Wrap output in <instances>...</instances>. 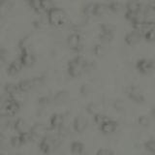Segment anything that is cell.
<instances>
[{"label": "cell", "instance_id": "cell-42", "mask_svg": "<svg viewBox=\"0 0 155 155\" xmlns=\"http://www.w3.org/2000/svg\"><path fill=\"white\" fill-rule=\"evenodd\" d=\"M151 115L153 116V117H155V107L152 108V110H151Z\"/></svg>", "mask_w": 155, "mask_h": 155}, {"label": "cell", "instance_id": "cell-30", "mask_svg": "<svg viewBox=\"0 0 155 155\" xmlns=\"http://www.w3.org/2000/svg\"><path fill=\"white\" fill-rule=\"evenodd\" d=\"M138 124H140L143 127H147V126L150 124V119L147 115H140L138 117Z\"/></svg>", "mask_w": 155, "mask_h": 155}, {"label": "cell", "instance_id": "cell-20", "mask_svg": "<svg viewBox=\"0 0 155 155\" xmlns=\"http://www.w3.org/2000/svg\"><path fill=\"white\" fill-rule=\"evenodd\" d=\"M84 144L80 140H74L70 144V150L73 154L75 155H81L84 152Z\"/></svg>", "mask_w": 155, "mask_h": 155}, {"label": "cell", "instance_id": "cell-15", "mask_svg": "<svg viewBox=\"0 0 155 155\" xmlns=\"http://www.w3.org/2000/svg\"><path fill=\"white\" fill-rule=\"evenodd\" d=\"M12 127L17 132V134H22L25 132H29V129H30L26 121L21 117L15 119L12 123Z\"/></svg>", "mask_w": 155, "mask_h": 155}, {"label": "cell", "instance_id": "cell-18", "mask_svg": "<svg viewBox=\"0 0 155 155\" xmlns=\"http://www.w3.org/2000/svg\"><path fill=\"white\" fill-rule=\"evenodd\" d=\"M23 64L21 63V61L19 60V58H16V59L12 60L11 62L8 64V67H7V73L9 75H16L18 74V72H21V69L23 68Z\"/></svg>", "mask_w": 155, "mask_h": 155}, {"label": "cell", "instance_id": "cell-17", "mask_svg": "<svg viewBox=\"0 0 155 155\" xmlns=\"http://www.w3.org/2000/svg\"><path fill=\"white\" fill-rule=\"evenodd\" d=\"M117 127H118L117 121H115V120L111 119V118H109L107 121H105L103 124H101L99 126L100 130L104 134H111V133H114V131L117 129Z\"/></svg>", "mask_w": 155, "mask_h": 155}, {"label": "cell", "instance_id": "cell-22", "mask_svg": "<svg viewBox=\"0 0 155 155\" xmlns=\"http://www.w3.org/2000/svg\"><path fill=\"white\" fill-rule=\"evenodd\" d=\"M18 85L19 90H21L22 93H24V92L29 91L30 89L34 88L32 79H23V80H21L18 82Z\"/></svg>", "mask_w": 155, "mask_h": 155}, {"label": "cell", "instance_id": "cell-33", "mask_svg": "<svg viewBox=\"0 0 155 155\" xmlns=\"http://www.w3.org/2000/svg\"><path fill=\"white\" fill-rule=\"evenodd\" d=\"M86 110H87V113L92 114V115H94L96 114H98L99 111H98V109H97V106L93 103H91L89 105H87L86 107Z\"/></svg>", "mask_w": 155, "mask_h": 155}, {"label": "cell", "instance_id": "cell-36", "mask_svg": "<svg viewBox=\"0 0 155 155\" xmlns=\"http://www.w3.org/2000/svg\"><path fill=\"white\" fill-rule=\"evenodd\" d=\"M104 51V48L101 44H96V45L93 47V52L95 53L96 55H100L102 52Z\"/></svg>", "mask_w": 155, "mask_h": 155}, {"label": "cell", "instance_id": "cell-9", "mask_svg": "<svg viewBox=\"0 0 155 155\" xmlns=\"http://www.w3.org/2000/svg\"><path fill=\"white\" fill-rule=\"evenodd\" d=\"M155 68V60L151 58H140L136 62V69L142 74H147Z\"/></svg>", "mask_w": 155, "mask_h": 155}, {"label": "cell", "instance_id": "cell-6", "mask_svg": "<svg viewBox=\"0 0 155 155\" xmlns=\"http://www.w3.org/2000/svg\"><path fill=\"white\" fill-rule=\"evenodd\" d=\"M67 44L71 50L75 51L77 52H81L82 51V43H81V34L78 31H73L69 34L67 37Z\"/></svg>", "mask_w": 155, "mask_h": 155}, {"label": "cell", "instance_id": "cell-40", "mask_svg": "<svg viewBox=\"0 0 155 155\" xmlns=\"http://www.w3.org/2000/svg\"><path fill=\"white\" fill-rule=\"evenodd\" d=\"M6 143V136H5L2 132H0V147L2 144H4Z\"/></svg>", "mask_w": 155, "mask_h": 155}, {"label": "cell", "instance_id": "cell-16", "mask_svg": "<svg viewBox=\"0 0 155 155\" xmlns=\"http://www.w3.org/2000/svg\"><path fill=\"white\" fill-rule=\"evenodd\" d=\"M142 38H143L142 32H139L137 30H132V31H129L128 33H126V35L124 37V41L127 45L133 46L135 44L139 43Z\"/></svg>", "mask_w": 155, "mask_h": 155}, {"label": "cell", "instance_id": "cell-19", "mask_svg": "<svg viewBox=\"0 0 155 155\" xmlns=\"http://www.w3.org/2000/svg\"><path fill=\"white\" fill-rule=\"evenodd\" d=\"M68 97H69V92L67 90H59L55 92L51 100L53 103H55V104H61V103H64L68 99Z\"/></svg>", "mask_w": 155, "mask_h": 155}, {"label": "cell", "instance_id": "cell-28", "mask_svg": "<svg viewBox=\"0 0 155 155\" xmlns=\"http://www.w3.org/2000/svg\"><path fill=\"white\" fill-rule=\"evenodd\" d=\"M143 147L147 152L151 154H155V139L147 140V142L143 143Z\"/></svg>", "mask_w": 155, "mask_h": 155}, {"label": "cell", "instance_id": "cell-3", "mask_svg": "<svg viewBox=\"0 0 155 155\" xmlns=\"http://www.w3.org/2000/svg\"><path fill=\"white\" fill-rule=\"evenodd\" d=\"M47 18L48 23L55 27H61L63 26L67 21V15L65 11L62 8L57 6L52 7L50 11L47 13Z\"/></svg>", "mask_w": 155, "mask_h": 155}, {"label": "cell", "instance_id": "cell-32", "mask_svg": "<svg viewBox=\"0 0 155 155\" xmlns=\"http://www.w3.org/2000/svg\"><path fill=\"white\" fill-rule=\"evenodd\" d=\"M108 5V9L110 11H113V12H117L121 9V4L119 2H110V3H107Z\"/></svg>", "mask_w": 155, "mask_h": 155}, {"label": "cell", "instance_id": "cell-39", "mask_svg": "<svg viewBox=\"0 0 155 155\" xmlns=\"http://www.w3.org/2000/svg\"><path fill=\"white\" fill-rule=\"evenodd\" d=\"M7 53H8V51H7L6 48L0 46V57H1V58H6Z\"/></svg>", "mask_w": 155, "mask_h": 155}, {"label": "cell", "instance_id": "cell-37", "mask_svg": "<svg viewBox=\"0 0 155 155\" xmlns=\"http://www.w3.org/2000/svg\"><path fill=\"white\" fill-rule=\"evenodd\" d=\"M114 108L117 110H123L124 109V104L122 101L120 100H116L114 102Z\"/></svg>", "mask_w": 155, "mask_h": 155}, {"label": "cell", "instance_id": "cell-10", "mask_svg": "<svg viewBox=\"0 0 155 155\" xmlns=\"http://www.w3.org/2000/svg\"><path fill=\"white\" fill-rule=\"evenodd\" d=\"M21 102L7 97L6 102H5V110H6V116H14L16 115L19 110H21Z\"/></svg>", "mask_w": 155, "mask_h": 155}, {"label": "cell", "instance_id": "cell-1", "mask_svg": "<svg viewBox=\"0 0 155 155\" xmlns=\"http://www.w3.org/2000/svg\"><path fill=\"white\" fill-rule=\"evenodd\" d=\"M94 63L86 59L82 55L78 54L75 57L71 58L67 64V72L71 77L76 78L81 76L84 71H88L92 69Z\"/></svg>", "mask_w": 155, "mask_h": 155}, {"label": "cell", "instance_id": "cell-26", "mask_svg": "<svg viewBox=\"0 0 155 155\" xmlns=\"http://www.w3.org/2000/svg\"><path fill=\"white\" fill-rule=\"evenodd\" d=\"M143 37L147 42H155V27L149 28L143 34Z\"/></svg>", "mask_w": 155, "mask_h": 155}, {"label": "cell", "instance_id": "cell-11", "mask_svg": "<svg viewBox=\"0 0 155 155\" xmlns=\"http://www.w3.org/2000/svg\"><path fill=\"white\" fill-rule=\"evenodd\" d=\"M114 28L110 23H102L100 25L99 38L102 42H110L114 38Z\"/></svg>", "mask_w": 155, "mask_h": 155}, {"label": "cell", "instance_id": "cell-12", "mask_svg": "<svg viewBox=\"0 0 155 155\" xmlns=\"http://www.w3.org/2000/svg\"><path fill=\"white\" fill-rule=\"evenodd\" d=\"M64 122H65L64 114L60 113H55L51 116L50 121H48V128H50L51 131V130L56 131L64 124Z\"/></svg>", "mask_w": 155, "mask_h": 155}, {"label": "cell", "instance_id": "cell-8", "mask_svg": "<svg viewBox=\"0 0 155 155\" xmlns=\"http://www.w3.org/2000/svg\"><path fill=\"white\" fill-rule=\"evenodd\" d=\"M125 92H126V94H127V96L129 97V99L133 100L134 102H136V103H138V104L143 103L145 100L143 91L140 90L138 86H136L134 84L128 85L126 87Z\"/></svg>", "mask_w": 155, "mask_h": 155}, {"label": "cell", "instance_id": "cell-7", "mask_svg": "<svg viewBox=\"0 0 155 155\" xmlns=\"http://www.w3.org/2000/svg\"><path fill=\"white\" fill-rule=\"evenodd\" d=\"M28 5L39 14L48 13L52 7H54L52 2L46 1V0H31L28 2Z\"/></svg>", "mask_w": 155, "mask_h": 155}, {"label": "cell", "instance_id": "cell-34", "mask_svg": "<svg viewBox=\"0 0 155 155\" xmlns=\"http://www.w3.org/2000/svg\"><path fill=\"white\" fill-rule=\"evenodd\" d=\"M51 102H52V100H51V98L50 96H42V97H40V98L38 99V103L40 105H42V106H46L48 104L51 103Z\"/></svg>", "mask_w": 155, "mask_h": 155}, {"label": "cell", "instance_id": "cell-41", "mask_svg": "<svg viewBox=\"0 0 155 155\" xmlns=\"http://www.w3.org/2000/svg\"><path fill=\"white\" fill-rule=\"evenodd\" d=\"M4 62H5V58H1V57H0V66H2L4 64Z\"/></svg>", "mask_w": 155, "mask_h": 155}, {"label": "cell", "instance_id": "cell-25", "mask_svg": "<svg viewBox=\"0 0 155 155\" xmlns=\"http://www.w3.org/2000/svg\"><path fill=\"white\" fill-rule=\"evenodd\" d=\"M94 10H95V3L90 2L84 5V8H82V12H84V14L86 17H90V16H94Z\"/></svg>", "mask_w": 155, "mask_h": 155}, {"label": "cell", "instance_id": "cell-14", "mask_svg": "<svg viewBox=\"0 0 155 155\" xmlns=\"http://www.w3.org/2000/svg\"><path fill=\"white\" fill-rule=\"evenodd\" d=\"M4 92L7 97L14 98V99L17 98L18 95L22 93L18 88V82H7V84L4 85Z\"/></svg>", "mask_w": 155, "mask_h": 155}, {"label": "cell", "instance_id": "cell-13", "mask_svg": "<svg viewBox=\"0 0 155 155\" xmlns=\"http://www.w3.org/2000/svg\"><path fill=\"white\" fill-rule=\"evenodd\" d=\"M88 126V119L84 114H79L73 120V128L78 133H82Z\"/></svg>", "mask_w": 155, "mask_h": 155}, {"label": "cell", "instance_id": "cell-35", "mask_svg": "<svg viewBox=\"0 0 155 155\" xmlns=\"http://www.w3.org/2000/svg\"><path fill=\"white\" fill-rule=\"evenodd\" d=\"M95 155H114V153L113 150L109 148H100Z\"/></svg>", "mask_w": 155, "mask_h": 155}, {"label": "cell", "instance_id": "cell-24", "mask_svg": "<svg viewBox=\"0 0 155 155\" xmlns=\"http://www.w3.org/2000/svg\"><path fill=\"white\" fill-rule=\"evenodd\" d=\"M107 11H109L107 3H95L94 16H101V15L105 14Z\"/></svg>", "mask_w": 155, "mask_h": 155}, {"label": "cell", "instance_id": "cell-31", "mask_svg": "<svg viewBox=\"0 0 155 155\" xmlns=\"http://www.w3.org/2000/svg\"><path fill=\"white\" fill-rule=\"evenodd\" d=\"M0 155H12L11 147L6 143L0 147Z\"/></svg>", "mask_w": 155, "mask_h": 155}, {"label": "cell", "instance_id": "cell-2", "mask_svg": "<svg viewBox=\"0 0 155 155\" xmlns=\"http://www.w3.org/2000/svg\"><path fill=\"white\" fill-rule=\"evenodd\" d=\"M62 140V138L59 137L56 132L54 134L46 135L45 137L42 138L39 142V147L41 151L45 154H51L56 147H59V144Z\"/></svg>", "mask_w": 155, "mask_h": 155}, {"label": "cell", "instance_id": "cell-23", "mask_svg": "<svg viewBox=\"0 0 155 155\" xmlns=\"http://www.w3.org/2000/svg\"><path fill=\"white\" fill-rule=\"evenodd\" d=\"M126 11L127 12H132V13H137L142 11L143 9V4L140 3V2H135V1H131L127 2L125 5Z\"/></svg>", "mask_w": 155, "mask_h": 155}, {"label": "cell", "instance_id": "cell-5", "mask_svg": "<svg viewBox=\"0 0 155 155\" xmlns=\"http://www.w3.org/2000/svg\"><path fill=\"white\" fill-rule=\"evenodd\" d=\"M18 58L21 61L23 66H32L36 62V56L29 47L19 48Z\"/></svg>", "mask_w": 155, "mask_h": 155}, {"label": "cell", "instance_id": "cell-21", "mask_svg": "<svg viewBox=\"0 0 155 155\" xmlns=\"http://www.w3.org/2000/svg\"><path fill=\"white\" fill-rule=\"evenodd\" d=\"M14 6V2L7 1V0H2L0 1V17L7 16L8 13L11 11Z\"/></svg>", "mask_w": 155, "mask_h": 155}, {"label": "cell", "instance_id": "cell-29", "mask_svg": "<svg viewBox=\"0 0 155 155\" xmlns=\"http://www.w3.org/2000/svg\"><path fill=\"white\" fill-rule=\"evenodd\" d=\"M22 144H23V143L21 139V136H19L18 134L13 136V137L11 138V140H10V145H11L12 147H19Z\"/></svg>", "mask_w": 155, "mask_h": 155}, {"label": "cell", "instance_id": "cell-38", "mask_svg": "<svg viewBox=\"0 0 155 155\" xmlns=\"http://www.w3.org/2000/svg\"><path fill=\"white\" fill-rule=\"evenodd\" d=\"M90 91V86L88 84H82L81 87V94H87Z\"/></svg>", "mask_w": 155, "mask_h": 155}, {"label": "cell", "instance_id": "cell-27", "mask_svg": "<svg viewBox=\"0 0 155 155\" xmlns=\"http://www.w3.org/2000/svg\"><path fill=\"white\" fill-rule=\"evenodd\" d=\"M110 117L109 116H107L106 114H102V113H98V114H94L93 115V120H94V122L98 125V126H100L101 124H103L105 121H107L108 120Z\"/></svg>", "mask_w": 155, "mask_h": 155}, {"label": "cell", "instance_id": "cell-4", "mask_svg": "<svg viewBox=\"0 0 155 155\" xmlns=\"http://www.w3.org/2000/svg\"><path fill=\"white\" fill-rule=\"evenodd\" d=\"M29 132H30L33 139L41 140L42 138L45 137L46 135L50 133L51 130L48 128V125H46L43 122H36L30 126Z\"/></svg>", "mask_w": 155, "mask_h": 155}]
</instances>
